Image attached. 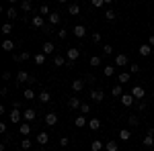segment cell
Returning a JSON list of instances; mask_svg holds the SVG:
<instances>
[{
  "label": "cell",
  "instance_id": "52a82bcc",
  "mask_svg": "<svg viewBox=\"0 0 154 151\" xmlns=\"http://www.w3.org/2000/svg\"><path fill=\"white\" fill-rule=\"evenodd\" d=\"M48 141H49V135H48V133H39V135H37V143H39V145H45Z\"/></svg>",
  "mask_w": 154,
  "mask_h": 151
},
{
  "label": "cell",
  "instance_id": "9a60e30c",
  "mask_svg": "<svg viewBox=\"0 0 154 151\" xmlns=\"http://www.w3.org/2000/svg\"><path fill=\"white\" fill-rule=\"evenodd\" d=\"M72 88H74L76 92H80V90L84 88V82H82V80H76V82H72Z\"/></svg>",
  "mask_w": 154,
  "mask_h": 151
},
{
  "label": "cell",
  "instance_id": "8d00e7d4",
  "mask_svg": "<svg viewBox=\"0 0 154 151\" xmlns=\"http://www.w3.org/2000/svg\"><path fill=\"white\" fill-rule=\"evenodd\" d=\"M29 147H31V141H29V139H25L23 143H21V149H29Z\"/></svg>",
  "mask_w": 154,
  "mask_h": 151
},
{
  "label": "cell",
  "instance_id": "74e56055",
  "mask_svg": "<svg viewBox=\"0 0 154 151\" xmlns=\"http://www.w3.org/2000/svg\"><path fill=\"white\" fill-rule=\"evenodd\" d=\"M111 51H113V47H111V45H105V47H103V53H105V55H111Z\"/></svg>",
  "mask_w": 154,
  "mask_h": 151
},
{
  "label": "cell",
  "instance_id": "3957f363",
  "mask_svg": "<svg viewBox=\"0 0 154 151\" xmlns=\"http://www.w3.org/2000/svg\"><path fill=\"white\" fill-rule=\"evenodd\" d=\"M131 96H134V98H144V88H142V86H134Z\"/></svg>",
  "mask_w": 154,
  "mask_h": 151
},
{
  "label": "cell",
  "instance_id": "603a6c76",
  "mask_svg": "<svg viewBox=\"0 0 154 151\" xmlns=\"http://www.w3.org/2000/svg\"><path fill=\"white\" fill-rule=\"evenodd\" d=\"M43 16H33V27H43Z\"/></svg>",
  "mask_w": 154,
  "mask_h": 151
},
{
  "label": "cell",
  "instance_id": "4316f807",
  "mask_svg": "<svg viewBox=\"0 0 154 151\" xmlns=\"http://www.w3.org/2000/svg\"><path fill=\"white\" fill-rule=\"evenodd\" d=\"M103 74H105V76H113V74H115V65H105Z\"/></svg>",
  "mask_w": 154,
  "mask_h": 151
},
{
  "label": "cell",
  "instance_id": "681fc988",
  "mask_svg": "<svg viewBox=\"0 0 154 151\" xmlns=\"http://www.w3.org/2000/svg\"><path fill=\"white\" fill-rule=\"evenodd\" d=\"M150 45H154V35H152V37H150Z\"/></svg>",
  "mask_w": 154,
  "mask_h": 151
},
{
  "label": "cell",
  "instance_id": "7c38bea8",
  "mask_svg": "<svg viewBox=\"0 0 154 151\" xmlns=\"http://www.w3.org/2000/svg\"><path fill=\"white\" fill-rule=\"evenodd\" d=\"M91 98H93L95 102H101V100H103V92H101V90H93V94H91Z\"/></svg>",
  "mask_w": 154,
  "mask_h": 151
},
{
  "label": "cell",
  "instance_id": "e0dca14e",
  "mask_svg": "<svg viewBox=\"0 0 154 151\" xmlns=\"http://www.w3.org/2000/svg\"><path fill=\"white\" fill-rule=\"evenodd\" d=\"M17 80H19V84H21V82H27V80H31V78H29V74H27V71H19Z\"/></svg>",
  "mask_w": 154,
  "mask_h": 151
},
{
  "label": "cell",
  "instance_id": "8992f818",
  "mask_svg": "<svg viewBox=\"0 0 154 151\" xmlns=\"http://www.w3.org/2000/svg\"><path fill=\"white\" fill-rule=\"evenodd\" d=\"M138 53L146 57V55H150V53H152V47H150V45H142L140 49H138Z\"/></svg>",
  "mask_w": 154,
  "mask_h": 151
},
{
  "label": "cell",
  "instance_id": "5bb4252c",
  "mask_svg": "<svg viewBox=\"0 0 154 151\" xmlns=\"http://www.w3.org/2000/svg\"><path fill=\"white\" fill-rule=\"evenodd\" d=\"M68 106H70V108H78V106H82V104H80V98H70V100H68Z\"/></svg>",
  "mask_w": 154,
  "mask_h": 151
},
{
  "label": "cell",
  "instance_id": "4fadbf2b",
  "mask_svg": "<svg viewBox=\"0 0 154 151\" xmlns=\"http://www.w3.org/2000/svg\"><path fill=\"white\" fill-rule=\"evenodd\" d=\"M88 127L93 129V131L101 129V121H99V118H91V121H88Z\"/></svg>",
  "mask_w": 154,
  "mask_h": 151
},
{
  "label": "cell",
  "instance_id": "f546056e",
  "mask_svg": "<svg viewBox=\"0 0 154 151\" xmlns=\"http://www.w3.org/2000/svg\"><path fill=\"white\" fill-rule=\"evenodd\" d=\"M54 51V43H43V53H51Z\"/></svg>",
  "mask_w": 154,
  "mask_h": 151
},
{
  "label": "cell",
  "instance_id": "484cf974",
  "mask_svg": "<svg viewBox=\"0 0 154 151\" xmlns=\"http://www.w3.org/2000/svg\"><path fill=\"white\" fill-rule=\"evenodd\" d=\"M2 49H4V51H12V49H14V43H12V41H4V43H2Z\"/></svg>",
  "mask_w": 154,
  "mask_h": 151
},
{
  "label": "cell",
  "instance_id": "d6986e66",
  "mask_svg": "<svg viewBox=\"0 0 154 151\" xmlns=\"http://www.w3.org/2000/svg\"><path fill=\"white\" fill-rule=\"evenodd\" d=\"M74 125H76L78 129H80V127H84V125H86V118H84V116H76V121H74Z\"/></svg>",
  "mask_w": 154,
  "mask_h": 151
},
{
  "label": "cell",
  "instance_id": "6da1fadb",
  "mask_svg": "<svg viewBox=\"0 0 154 151\" xmlns=\"http://www.w3.org/2000/svg\"><path fill=\"white\" fill-rule=\"evenodd\" d=\"M74 35L78 37V39L86 35V29H84V25H76V27H74Z\"/></svg>",
  "mask_w": 154,
  "mask_h": 151
},
{
  "label": "cell",
  "instance_id": "60d3db41",
  "mask_svg": "<svg viewBox=\"0 0 154 151\" xmlns=\"http://www.w3.org/2000/svg\"><path fill=\"white\" fill-rule=\"evenodd\" d=\"M105 19H109V21H113V19H115V12H113V10H107Z\"/></svg>",
  "mask_w": 154,
  "mask_h": 151
},
{
  "label": "cell",
  "instance_id": "ab89813d",
  "mask_svg": "<svg viewBox=\"0 0 154 151\" xmlns=\"http://www.w3.org/2000/svg\"><path fill=\"white\" fill-rule=\"evenodd\" d=\"M138 123H140V121H138V116H130V125H131V127H136Z\"/></svg>",
  "mask_w": 154,
  "mask_h": 151
},
{
  "label": "cell",
  "instance_id": "5b68a950",
  "mask_svg": "<svg viewBox=\"0 0 154 151\" xmlns=\"http://www.w3.org/2000/svg\"><path fill=\"white\" fill-rule=\"evenodd\" d=\"M144 145H146V147H152L154 145V131H150V133L144 137Z\"/></svg>",
  "mask_w": 154,
  "mask_h": 151
},
{
  "label": "cell",
  "instance_id": "d590c367",
  "mask_svg": "<svg viewBox=\"0 0 154 151\" xmlns=\"http://www.w3.org/2000/svg\"><path fill=\"white\" fill-rule=\"evenodd\" d=\"M25 98H27V100H33V98H35L33 90H25Z\"/></svg>",
  "mask_w": 154,
  "mask_h": 151
},
{
  "label": "cell",
  "instance_id": "2e32d148",
  "mask_svg": "<svg viewBox=\"0 0 154 151\" xmlns=\"http://www.w3.org/2000/svg\"><path fill=\"white\" fill-rule=\"evenodd\" d=\"M131 137V131H128V129H125V131H119V139L121 141H128Z\"/></svg>",
  "mask_w": 154,
  "mask_h": 151
},
{
  "label": "cell",
  "instance_id": "cb8c5ba5",
  "mask_svg": "<svg viewBox=\"0 0 154 151\" xmlns=\"http://www.w3.org/2000/svg\"><path fill=\"white\" fill-rule=\"evenodd\" d=\"M54 63H56L58 68H62V65H66V59L62 57V55H56V59H54Z\"/></svg>",
  "mask_w": 154,
  "mask_h": 151
},
{
  "label": "cell",
  "instance_id": "44dd1931",
  "mask_svg": "<svg viewBox=\"0 0 154 151\" xmlns=\"http://www.w3.org/2000/svg\"><path fill=\"white\" fill-rule=\"evenodd\" d=\"M105 149H107V151H117L119 147H117V143H115V141H109V143L105 145Z\"/></svg>",
  "mask_w": 154,
  "mask_h": 151
},
{
  "label": "cell",
  "instance_id": "277c9868",
  "mask_svg": "<svg viewBox=\"0 0 154 151\" xmlns=\"http://www.w3.org/2000/svg\"><path fill=\"white\" fill-rule=\"evenodd\" d=\"M45 123H48L49 127H51V125H56V123H58V115H56V112H49V115H45Z\"/></svg>",
  "mask_w": 154,
  "mask_h": 151
},
{
  "label": "cell",
  "instance_id": "83f0119b",
  "mask_svg": "<svg viewBox=\"0 0 154 151\" xmlns=\"http://www.w3.org/2000/svg\"><path fill=\"white\" fill-rule=\"evenodd\" d=\"M21 8H23V10H31V8H33L31 0H23V2H21Z\"/></svg>",
  "mask_w": 154,
  "mask_h": 151
},
{
  "label": "cell",
  "instance_id": "bcb514c9",
  "mask_svg": "<svg viewBox=\"0 0 154 151\" xmlns=\"http://www.w3.org/2000/svg\"><path fill=\"white\" fill-rule=\"evenodd\" d=\"M6 14H8V16H11V19H14V16H17V10H14V8H11V10L6 12Z\"/></svg>",
  "mask_w": 154,
  "mask_h": 151
},
{
  "label": "cell",
  "instance_id": "d6a6232c",
  "mask_svg": "<svg viewBox=\"0 0 154 151\" xmlns=\"http://www.w3.org/2000/svg\"><path fill=\"white\" fill-rule=\"evenodd\" d=\"M111 94H113V96H121V86H113V88H111Z\"/></svg>",
  "mask_w": 154,
  "mask_h": 151
},
{
  "label": "cell",
  "instance_id": "7402d4cb",
  "mask_svg": "<svg viewBox=\"0 0 154 151\" xmlns=\"http://www.w3.org/2000/svg\"><path fill=\"white\" fill-rule=\"evenodd\" d=\"M39 100H41L43 104H45V102H49V100H51V96H49V92H41V94H39Z\"/></svg>",
  "mask_w": 154,
  "mask_h": 151
},
{
  "label": "cell",
  "instance_id": "30bf717a",
  "mask_svg": "<svg viewBox=\"0 0 154 151\" xmlns=\"http://www.w3.org/2000/svg\"><path fill=\"white\" fill-rule=\"evenodd\" d=\"M78 55H80V51H78V49H74V47L68 49V59H78Z\"/></svg>",
  "mask_w": 154,
  "mask_h": 151
},
{
  "label": "cell",
  "instance_id": "f6af8a7d",
  "mask_svg": "<svg viewBox=\"0 0 154 151\" xmlns=\"http://www.w3.org/2000/svg\"><path fill=\"white\" fill-rule=\"evenodd\" d=\"M103 4H105V0H93V6H97V8L103 6Z\"/></svg>",
  "mask_w": 154,
  "mask_h": 151
},
{
  "label": "cell",
  "instance_id": "ac0fdd59",
  "mask_svg": "<svg viewBox=\"0 0 154 151\" xmlns=\"http://www.w3.org/2000/svg\"><path fill=\"white\" fill-rule=\"evenodd\" d=\"M128 82H130V74H128V71L119 74V84H128Z\"/></svg>",
  "mask_w": 154,
  "mask_h": 151
},
{
  "label": "cell",
  "instance_id": "8fae6325",
  "mask_svg": "<svg viewBox=\"0 0 154 151\" xmlns=\"http://www.w3.org/2000/svg\"><path fill=\"white\" fill-rule=\"evenodd\" d=\"M115 65H128V55H117L115 57Z\"/></svg>",
  "mask_w": 154,
  "mask_h": 151
},
{
  "label": "cell",
  "instance_id": "f1b7e54d",
  "mask_svg": "<svg viewBox=\"0 0 154 151\" xmlns=\"http://www.w3.org/2000/svg\"><path fill=\"white\" fill-rule=\"evenodd\" d=\"M68 10H70V14H78V12H80V6H78V4H70Z\"/></svg>",
  "mask_w": 154,
  "mask_h": 151
},
{
  "label": "cell",
  "instance_id": "ee69618b",
  "mask_svg": "<svg viewBox=\"0 0 154 151\" xmlns=\"http://www.w3.org/2000/svg\"><path fill=\"white\" fill-rule=\"evenodd\" d=\"M41 14H51V12H49V6H48V4H43V6H41Z\"/></svg>",
  "mask_w": 154,
  "mask_h": 151
},
{
  "label": "cell",
  "instance_id": "ffe728a7",
  "mask_svg": "<svg viewBox=\"0 0 154 151\" xmlns=\"http://www.w3.org/2000/svg\"><path fill=\"white\" fill-rule=\"evenodd\" d=\"M49 23H51V25H58L60 23V14H58V12H51V14H49Z\"/></svg>",
  "mask_w": 154,
  "mask_h": 151
},
{
  "label": "cell",
  "instance_id": "ba28073f",
  "mask_svg": "<svg viewBox=\"0 0 154 151\" xmlns=\"http://www.w3.org/2000/svg\"><path fill=\"white\" fill-rule=\"evenodd\" d=\"M35 115H37L35 110H31V108H29V110H25V112H23V118L29 123V121H33V118H35Z\"/></svg>",
  "mask_w": 154,
  "mask_h": 151
},
{
  "label": "cell",
  "instance_id": "c3c4849f",
  "mask_svg": "<svg viewBox=\"0 0 154 151\" xmlns=\"http://www.w3.org/2000/svg\"><path fill=\"white\" fill-rule=\"evenodd\" d=\"M58 37H60V39H64V37H66V31H64V29H62V31H58Z\"/></svg>",
  "mask_w": 154,
  "mask_h": 151
},
{
  "label": "cell",
  "instance_id": "9c48e42d",
  "mask_svg": "<svg viewBox=\"0 0 154 151\" xmlns=\"http://www.w3.org/2000/svg\"><path fill=\"white\" fill-rule=\"evenodd\" d=\"M21 116H23V115H21L17 108H12V110H11V121H12V123H19V121H21Z\"/></svg>",
  "mask_w": 154,
  "mask_h": 151
},
{
  "label": "cell",
  "instance_id": "1f68e13d",
  "mask_svg": "<svg viewBox=\"0 0 154 151\" xmlns=\"http://www.w3.org/2000/svg\"><path fill=\"white\" fill-rule=\"evenodd\" d=\"M103 149V143L101 141H93V151H101Z\"/></svg>",
  "mask_w": 154,
  "mask_h": 151
},
{
  "label": "cell",
  "instance_id": "4dcf8cb0",
  "mask_svg": "<svg viewBox=\"0 0 154 151\" xmlns=\"http://www.w3.org/2000/svg\"><path fill=\"white\" fill-rule=\"evenodd\" d=\"M11 31H12V25H11V23L2 25V33H4V35H8V33H11Z\"/></svg>",
  "mask_w": 154,
  "mask_h": 151
},
{
  "label": "cell",
  "instance_id": "7dc6e473",
  "mask_svg": "<svg viewBox=\"0 0 154 151\" xmlns=\"http://www.w3.org/2000/svg\"><path fill=\"white\" fill-rule=\"evenodd\" d=\"M93 41L99 43V41H101V35H99V33H93Z\"/></svg>",
  "mask_w": 154,
  "mask_h": 151
},
{
  "label": "cell",
  "instance_id": "b9f144b4",
  "mask_svg": "<svg viewBox=\"0 0 154 151\" xmlns=\"http://www.w3.org/2000/svg\"><path fill=\"white\" fill-rule=\"evenodd\" d=\"M131 74H138V71H140V65H138V63H131Z\"/></svg>",
  "mask_w": 154,
  "mask_h": 151
},
{
  "label": "cell",
  "instance_id": "f35d334b",
  "mask_svg": "<svg viewBox=\"0 0 154 151\" xmlns=\"http://www.w3.org/2000/svg\"><path fill=\"white\" fill-rule=\"evenodd\" d=\"M88 110H91V106H88V104H82V106H80V112H82V115H88Z\"/></svg>",
  "mask_w": 154,
  "mask_h": 151
},
{
  "label": "cell",
  "instance_id": "e575fe53",
  "mask_svg": "<svg viewBox=\"0 0 154 151\" xmlns=\"http://www.w3.org/2000/svg\"><path fill=\"white\" fill-rule=\"evenodd\" d=\"M43 61H45V55H43V53H39V55H35V63H39V65H41Z\"/></svg>",
  "mask_w": 154,
  "mask_h": 151
},
{
  "label": "cell",
  "instance_id": "7a4b0ae2",
  "mask_svg": "<svg viewBox=\"0 0 154 151\" xmlns=\"http://www.w3.org/2000/svg\"><path fill=\"white\" fill-rule=\"evenodd\" d=\"M121 104L123 106H131L134 104V96H131V94H123V96H121Z\"/></svg>",
  "mask_w": 154,
  "mask_h": 151
},
{
  "label": "cell",
  "instance_id": "d4e9b609",
  "mask_svg": "<svg viewBox=\"0 0 154 151\" xmlns=\"http://www.w3.org/2000/svg\"><path fill=\"white\" fill-rule=\"evenodd\" d=\"M19 133H21V135H25V137H27V135H29V133H31V129H29V125H21V127H19Z\"/></svg>",
  "mask_w": 154,
  "mask_h": 151
},
{
  "label": "cell",
  "instance_id": "7bdbcfd3",
  "mask_svg": "<svg viewBox=\"0 0 154 151\" xmlns=\"http://www.w3.org/2000/svg\"><path fill=\"white\" fill-rule=\"evenodd\" d=\"M68 143H70V139H68V137H62V139H60V145H62V147H66Z\"/></svg>",
  "mask_w": 154,
  "mask_h": 151
},
{
  "label": "cell",
  "instance_id": "836d02e7",
  "mask_svg": "<svg viewBox=\"0 0 154 151\" xmlns=\"http://www.w3.org/2000/svg\"><path fill=\"white\" fill-rule=\"evenodd\" d=\"M91 65H101V57H99V55H95V57H91Z\"/></svg>",
  "mask_w": 154,
  "mask_h": 151
}]
</instances>
